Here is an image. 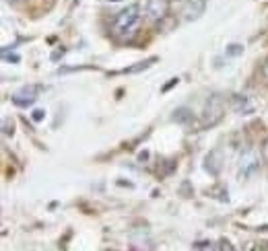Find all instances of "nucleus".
I'll return each mask as SVG.
<instances>
[{"label": "nucleus", "mask_w": 268, "mask_h": 251, "mask_svg": "<svg viewBox=\"0 0 268 251\" xmlns=\"http://www.w3.org/2000/svg\"><path fill=\"white\" fill-rule=\"evenodd\" d=\"M110 2H120V0H110Z\"/></svg>", "instance_id": "nucleus-18"}, {"label": "nucleus", "mask_w": 268, "mask_h": 251, "mask_svg": "<svg viewBox=\"0 0 268 251\" xmlns=\"http://www.w3.org/2000/svg\"><path fill=\"white\" fill-rule=\"evenodd\" d=\"M262 155H264V159L268 161V140H266V144H264V150H262Z\"/></svg>", "instance_id": "nucleus-17"}, {"label": "nucleus", "mask_w": 268, "mask_h": 251, "mask_svg": "<svg viewBox=\"0 0 268 251\" xmlns=\"http://www.w3.org/2000/svg\"><path fill=\"white\" fill-rule=\"evenodd\" d=\"M41 89H44L41 84H27V86H23V89L17 91V93L13 95V103H15L17 107H23V109H25V107H31V105L37 101Z\"/></svg>", "instance_id": "nucleus-4"}, {"label": "nucleus", "mask_w": 268, "mask_h": 251, "mask_svg": "<svg viewBox=\"0 0 268 251\" xmlns=\"http://www.w3.org/2000/svg\"><path fill=\"white\" fill-rule=\"evenodd\" d=\"M178 83H179V79H171V81H169V83L163 86V91H169L171 86H174V84H178Z\"/></svg>", "instance_id": "nucleus-15"}, {"label": "nucleus", "mask_w": 268, "mask_h": 251, "mask_svg": "<svg viewBox=\"0 0 268 251\" xmlns=\"http://www.w3.org/2000/svg\"><path fill=\"white\" fill-rule=\"evenodd\" d=\"M212 249V245H210V241H198V243H194V249Z\"/></svg>", "instance_id": "nucleus-13"}, {"label": "nucleus", "mask_w": 268, "mask_h": 251, "mask_svg": "<svg viewBox=\"0 0 268 251\" xmlns=\"http://www.w3.org/2000/svg\"><path fill=\"white\" fill-rule=\"evenodd\" d=\"M231 109L235 113H241V115H250L254 112V103L250 101L248 95H233L231 97Z\"/></svg>", "instance_id": "nucleus-7"}, {"label": "nucleus", "mask_w": 268, "mask_h": 251, "mask_svg": "<svg viewBox=\"0 0 268 251\" xmlns=\"http://www.w3.org/2000/svg\"><path fill=\"white\" fill-rule=\"evenodd\" d=\"M260 169V152L254 146H248L245 150H241L239 155V163H238V173L239 179H252Z\"/></svg>", "instance_id": "nucleus-3"}, {"label": "nucleus", "mask_w": 268, "mask_h": 251, "mask_svg": "<svg viewBox=\"0 0 268 251\" xmlns=\"http://www.w3.org/2000/svg\"><path fill=\"white\" fill-rule=\"evenodd\" d=\"M4 134H6V136L13 134V122L8 124V119H4Z\"/></svg>", "instance_id": "nucleus-14"}, {"label": "nucleus", "mask_w": 268, "mask_h": 251, "mask_svg": "<svg viewBox=\"0 0 268 251\" xmlns=\"http://www.w3.org/2000/svg\"><path fill=\"white\" fill-rule=\"evenodd\" d=\"M6 2H17V0H6Z\"/></svg>", "instance_id": "nucleus-19"}, {"label": "nucleus", "mask_w": 268, "mask_h": 251, "mask_svg": "<svg viewBox=\"0 0 268 251\" xmlns=\"http://www.w3.org/2000/svg\"><path fill=\"white\" fill-rule=\"evenodd\" d=\"M205 10H207V0H192L184 8V21H188V23L190 21H196L205 15Z\"/></svg>", "instance_id": "nucleus-8"}, {"label": "nucleus", "mask_w": 268, "mask_h": 251, "mask_svg": "<svg viewBox=\"0 0 268 251\" xmlns=\"http://www.w3.org/2000/svg\"><path fill=\"white\" fill-rule=\"evenodd\" d=\"M44 115H46L44 109H35L33 115H31V117H33V122H41V119H44Z\"/></svg>", "instance_id": "nucleus-12"}, {"label": "nucleus", "mask_w": 268, "mask_h": 251, "mask_svg": "<svg viewBox=\"0 0 268 251\" xmlns=\"http://www.w3.org/2000/svg\"><path fill=\"white\" fill-rule=\"evenodd\" d=\"M225 54L227 56H241L243 54V46H239V43H231V46H227V50H225Z\"/></svg>", "instance_id": "nucleus-11"}, {"label": "nucleus", "mask_w": 268, "mask_h": 251, "mask_svg": "<svg viewBox=\"0 0 268 251\" xmlns=\"http://www.w3.org/2000/svg\"><path fill=\"white\" fill-rule=\"evenodd\" d=\"M155 62H157V58H149V60H145V62H138V64H134V66L126 68V70H124V74H136V72H143V70H147V68H151Z\"/></svg>", "instance_id": "nucleus-10"}, {"label": "nucleus", "mask_w": 268, "mask_h": 251, "mask_svg": "<svg viewBox=\"0 0 268 251\" xmlns=\"http://www.w3.org/2000/svg\"><path fill=\"white\" fill-rule=\"evenodd\" d=\"M169 2L171 0H149L147 2V15L151 21H161L169 13Z\"/></svg>", "instance_id": "nucleus-5"}, {"label": "nucleus", "mask_w": 268, "mask_h": 251, "mask_svg": "<svg viewBox=\"0 0 268 251\" xmlns=\"http://www.w3.org/2000/svg\"><path fill=\"white\" fill-rule=\"evenodd\" d=\"M225 115V101L221 95H210L207 99V105H205V112H202V117H200V124L202 128H212L217 126Z\"/></svg>", "instance_id": "nucleus-2"}, {"label": "nucleus", "mask_w": 268, "mask_h": 251, "mask_svg": "<svg viewBox=\"0 0 268 251\" xmlns=\"http://www.w3.org/2000/svg\"><path fill=\"white\" fill-rule=\"evenodd\" d=\"M138 21H141V6L138 4L126 6L114 19V33L118 37H130L138 27Z\"/></svg>", "instance_id": "nucleus-1"}, {"label": "nucleus", "mask_w": 268, "mask_h": 251, "mask_svg": "<svg viewBox=\"0 0 268 251\" xmlns=\"http://www.w3.org/2000/svg\"><path fill=\"white\" fill-rule=\"evenodd\" d=\"M262 74H264V79L268 83V62H264V66H262Z\"/></svg>", "instance_id": "nucleus-16"}, {"label": "nucleus", "mask_w": 268, "mask_h": 251, "mask_svg": "<svg viewBox=\"0 0 268 251\" xmlns=\"http://www.w3.org/2000/svg\"><path fill=\"white\" fill-rule=\"evenodd\" d=\"M171 117H174V122H178L181 126H192V122H194V115H192V112H190V109H186V107L176 109Z\"/></svg>", "instance_id": "nucleus-9"}, {"label": "nucleus", "mask_w": 268, "mask_h": 251, "mask_svg": "<svg viewBox=\"0 0 268 251\" xmlns=\"http://www.w3.org/2000/svg\"><path fill=\"white\" fill-rule=\"evenodd\" d=\"M223 165H225V157H223V150L221 148L210 150L208 155H207V159H205V169L210 173V175H214V177L221 173Z\"/></svg>", "instance_id": "nucleus-6"}]
</instances>
